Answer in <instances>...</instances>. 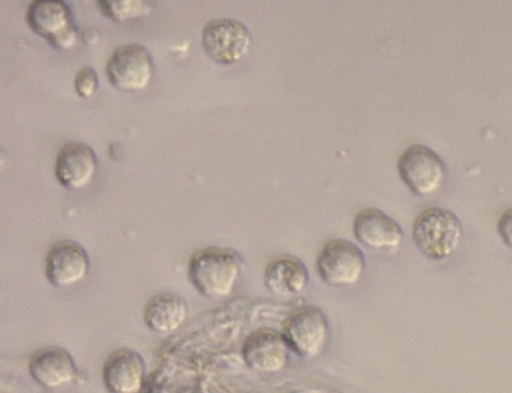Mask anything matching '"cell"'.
Masks as SVG:
<instances>
[{
    "mask_svg": "<svg viewBox=\"0 0 512 393\" xmlns=\"http://www.w3.org/2000/svg\"><path fill=\"white\" fill-rule=\"evenodd\" d=\"M290 351L281 332L271 328H259L246 337L241 353L249 369L272 374L286 367Z\"/></svg>",
    "mask_w": 512,
    "mask_h": 393,
    "instance_id": "10",
    "label": "cell"
},
{
    "mask_svg": "<svg viewBox=\"0 0 512 393\" xmlns=\"http://www.w3.org/2000/svg\"><path fill=\"white\" fill-rule=\"evenodd\" d=\"M97 168L98 160L94 150L86 143L75 141L59 149L54 173L62 186L80 190L90 184Z\"/></svg>",
    "mask_w": 512,
    "mask_h": 393,
    "instance_id": "14",
    "label": "cell"
},
{
    "mask_svg": "<svg viewBox=\"0 0 512 393\" xmlns=\"http://www.w3.org/2000/svg\"><path fill=\"white\" fill-rule=\"evenodd\" d=\"M243 271L238 252L225 247H206L195 251L188 262V278L202 296L222 299L229 296Z\"/></svg>",
    "mask_w": 512,
    "mask_h": 393,
    "instance_id": "1",
    "label": "cell"
},
{
    "mask_svg": "<svg viewBox=\"0 0 512 393\" xmlns=\"http://www.w3.org/2000/svg\"><path fill=\"white\" fill-rule=\"evenodd\" d=\"M352 229L361 245L375 251L397 250L404 240L401 225L377 208L359 211L353 220Z\"/></svg>",
    "mask_w": 512,
    "mask_h": 393,
    "instance_id": "11",
    "label": "cell"
},
{
    "mask_svg": "<svg viewBox=\"0 0 512 393\" xmlns=\"http://www.w3.org/2000/svg\"><path fill=\"white\" fill-rule=\"evenodd\" d=\"M201 42L210 59L222 65H232L248 53L252 37L242 22L231 18H216L204 25Z\"/></svg>",
    "mask_w": 512,
    "mask_h": 393,
    "instance_id": "7",
    "label": "cell"
},
{
    "mask_svg": "<svg viewBox=\"0 0 512 393\" xmlns=\"http://www.w3.org/2000/svg\"><path fill=\"white\" fill-rule=\"evenodd\" d=\"M98 87V75L92 66L82 67L75 76L74 89L78 96L88 98Z\"/></svg>",
    "mask_w": 512,
    "mask_h": 393,
    "instance_id": "18",
    "label": "cell"
},
{
    "mask_svg": "<svg viewBox=\"0 0 512 393\" xmlns=\"http://www.w3.org/2000/svg\"><path fill=\"white\" fill-rule=\"evenodd\" d=\"M281 333L296 355L306 359L315 358L328 343V319L316 306H298L284 319Z\"/></svg>",
    "mask_w": 512,
    "mask_h": 393,
    "instance_id": "3",
    "label": "cell"
},
{
    "mask_svg": "<svg viewBox=\"0 0 512 393\" xmlns=\"http://www.w3.org/2000/svg\"><path fill=\"white\" fill-rule=\"evenodd\" d=\"M497 231L502 241L512 248V207L505 210L499 217Z\"/></svg>",
    "mask_w": 512,
    "mask_h": 393,
    "instance_id": "19",
    "label": "cell"
},
{
    "mask_svg": "<svg viewBox=\"0 0 512 393\" xmlns=\"http://www.w3.org/2000/svg\"><path fill=\"white\" fill-rule=\"evenodd\" d=\"M188 315V303L182 296L163 292L153 295L143 309V320L156 333H171L179 329Z\"/></svg>",
    "mask_w": 512,
    "mask_h": 393,
    "instance_id": "16",
    "label": "cell"
},
{
    "mask_svg": "<svg viewBox=\"0 0 512 393\" xmlns=\"http://www.w3.org/2000/svg\"><path fill=\"white\" fill-rule=\"evenodd\" d=\"M398 173L407 188L417 196L435 194L443 185L446 166L429 147L414 144L406 148L397 162Z\"/></svg>",
    "mask_w": 512,
    "mask_h": 393,
    "instance_id": "5",
    "label": "cell"
},
{
    "mask_svg": "<svg viewBox=\"0 0 512 393\" xmlns=\"http://www.w3.org/2000/svg\"><path fill=\"white\" fill-rule=\"evenodd\" d=\"M101 13L115 22H124L148 15L152 8L147 1L113 0L98 1Z\"/></svg>",
    "mask_w": 512,
    "mask_h": 393,
    "instance_id": "17",
    "label": "cell"
},
{
    "mask_svg": "<svg viewBox=\"0 0 512 393\" xmlns=\"http://www.w3.org/2000/svg\"><path fill=\"white\" fill-rule=\"evenodd\" d=\"M25 21L35 34L47 40L54 48L68 50L78 39V31L69 6L63 1H33L29 4Z\"/></svg>",
    "mask_w": 512,
    "mask_h": 393,
    "instance_id": "6",
    "label": "cell"
},
{
    "mask_svg": "<svg viewBox=\"0 0 512 393\" xmlns=\"http://www.w3.org/2000/svg\"><path fill=\"white\" fill-rule=\"evenodd\" d=\"M463 235L459 218L450 210L429 207L420 212L412 225L417 250L434 261L445 260L458 248Z\"/></svg>",
    "mask_w": 512,
    "mask_h": 393,
    "instance_id": "2",
    "label": "cell"
},
{
    "mask_svg": "<svg viewBox=\"0 0 512 393\" xmlns=\"http://www.w3.org/2000/svg\"><path fill=\"white\" fill-rule=\"evenodd\" d=\"M265 287L279 297L294 296L302 292L309 282V271L302 260L293 255L272 258L263 272Z\"/></svg>",
    "mask_w": 512,
    "mask_h": 393,
    "instance_id": "15",
    "label": "cell"
},
{
    "mask_svg": "<svg viewBox=\"0 0 512 393\" xmlns=\"http://www.w3.org/2000/svg\"><path fill=\"white\" fill-rule=\"evenodd\" d=\"M106 75L111 85L121 91L145 89L154 74L151 54L141 44L130 43L118 46L110 55Z\"/></svg>",
    "mask_w": 512,
    "mask_h": 393,
    "instance_id": "8",
    "label": "cell"
},
{
    "mask_svg": "<svg viewBox=\"0 0 512 393\" xmlns=\"http://www.w3.org/2000/svg\"><path fill=\"white\" fill-rule=\"evenodd\" d=\"M146 366L141 354L131 348L113 351L102 365V379L110 393H139Z\"/></svg>",
    "mask_w": 512,
    "mask_h": 393,
    "instance_id": "13",
    "label": "cell"
},
{
    "mask_svg": "<svg viewBox=\"0 0 512 393\" xmlns=\"http://www.w3.org/2000/svg\"><path fill=\"white\" fill-rule=\"evenodd\" d=\"M315 265L323 282L333 287H348L361 279L366 261L362 250L352 241L335 238L320 249Z\"/></svg>",
    "mask_w": 512,
    "mask_h": 393,
    "instance_id": "4",
    "label": "cell"
},
{
    "mask_svg": "<svg viewBox=\"0 0 512 393\" xmlns=\"http://www.w3.org/2000/svg\"><path fill=\"white\" fill-rule=\"evenodd\" d=\"M91 267L86 249L78 242L64 239L53 243L44 259L46 280L55 288H68L82 282Z\"/></svg>",
    "mask_w": 512,
    "mask_h": 393,
    "instance_id": "9",
    "label": "cell"
},
{
    "mask_svg": "<svg viewBox=\"0 0 512 393\" xmlns=\"http://www.w3.org/2000/svg\"><path fill=\"white\" fill-rule=\"evenodd\" d=\"M28 371L38 385L48 389L68 385L78 375L76 362L70 352L56 345L35 351L29 359Z\"/></svg>",
    "mask_w": 512,
    "mask_h": 393,
    "instance_id": "12",
    "label": "cell"
}]
</instances>
